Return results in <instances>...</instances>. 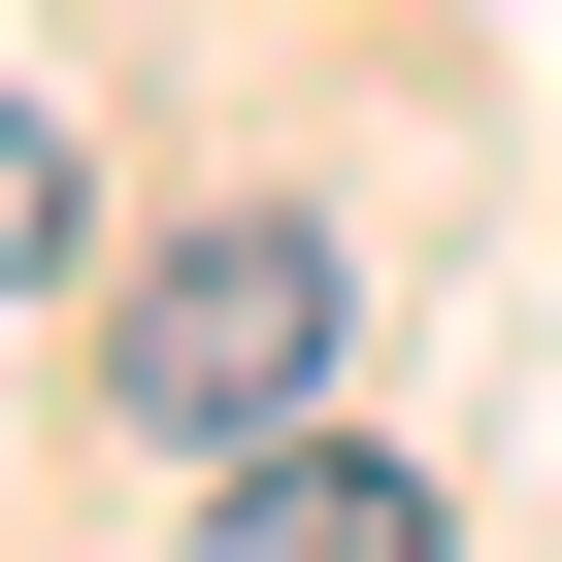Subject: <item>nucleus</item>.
Masks as SVG:
<instances>
[{"mask_svg":"<svg viewBox=\"0 0 562 562\" xmlns=\"http://www.w3.org/2000/svg\"><path fill=\"white\" fill-rule=\"evenodd\" d=\"M100 397H133L166 463H265V430L331 397V232H265V199L166 232V265H133V331H100Z\"/></svg>","mask_w":562,"mask_h":562,"instance_id":"nucleus-1","label":"nucleus"},{"mask_svg":"<svg viewBox=\"0 0 562 562\" xmlns=\"http://www.w3.org/2000/svg\"><path fill=\"white\" fill-rule=\"evenodd\" d=\"M34 265H67V100L0 67V299H34Z\"/></svg>","mask_w":562,"mask_h":562,"instance_id":"nucleus-3","label":"nucleus"},{"mask_svg":"<svg viewBox=\"0 0 562 562\" xmlns=\"http://www.w3.org/2000/svg\"><path fill=\"white\" fill-rule=\"evenodd\" d=\"M199 562H430V463H331V430H265Z\"/></svg>","mask_w":562,"mask_h":562,"instance_id":"nucleus-2","label":"nucleus"}]
</instances>
